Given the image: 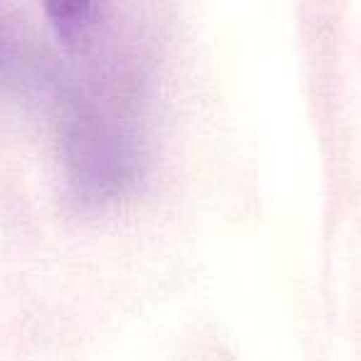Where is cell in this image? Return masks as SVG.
I'll use <instances>...</instances> for the list:
<instances>
[{
  "label": "cell",
  "instance_id": "6da1fadb",
  "mask_svg": "<svg viewBox=\"0 0 361 361\" xmlns=\"http://www.w3.org/2000/svg\"><path fill=\"white\" fill-rule=\"evenodd\" d=\"M42 6L57 37L67 47L80 50L97 30L104 0H42Z\"/></svg>",
  "mask_w": 361,
  "mask_h": 361
}]
</instances>
